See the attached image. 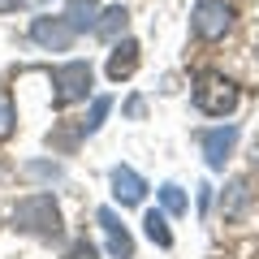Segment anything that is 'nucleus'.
I'll list each match as a JSON object with an SVG mask.
<instances>
[{
	"instance_id": "obj_2",
	"label": "nucleus",
	"mask_w": 259,
	"mask_h": 259,
	"mask_svg": "<svg viewBox=\"0 0 259 259\" xmlns=\"http://www.w3.org/2000/svg\"><path fill=\"white\" fill-rule=\"evenodd\" d=\"M238 87L229 82V78H221V74H207V78H199V87H194V108L199 112H207V117H229L233 108H238Z\"/></svg>"
},
{
	"instance_id": "obj_16",
	"label": "nucleus",
	"mask_w": 259,
	"mask_h": 259,
	"mask_svg": "<svg viewBox=\"0 0 259 259\" xmlns=\"http://www.w3.org/2000/svg\"><path fill=\"white\" fill-rule=\"evenodd\" d=\"M13 121H18V112H13V100H9V91L0 87V139H9V134H13Z\"/></svg>"
},
{
	"instance_id": "obj_8",
	"label": "nucleus",
	"mask_w": 259,
	"mask_h": 259,
	"mask_svg": "<svg viewBox=\"0 0 259 259\" xmlns=\"http://www.w3.org/2000/svg\"><path fill=\"white\" fill-rule=\"evenodd\" d=\"M95 221H100V229L108 233V255H112V259H134V238H130V229L117 221L112 207H100Z\"/></svg>"
},
{
	"instance_id": "obj_14",
	"label": "nucleus",
	"mask_w": 259,
	"mask_h": 259,
	"mask_svg": "<svg viewBox=\"0 0 259 259\" xmlns=\"http://www.w3.org/2000/svg\"><path fill=\"white\" fill-rule=\"evenodd\" d=\"M160 207H164L168 216H182L186 207H190V199H186V190L177 182H164V186H160Z\"/></svg>"
},
{
	"instance_id": "obj_17",
	"label": "nucleus",
	"mask_w": 259,
	"mask_h": 259,
	"mask_svg": "<svg viewBox=\"0 0 259 259\" xmlns=\"http://www.w3.org/2000/svg\"><path fill=\"white\" fill-rule=\"evenodd\" d=\"M26 177H44V182H61V168H56V164H44V160H30V164H26Z\"/></svg>"
},
{
	"instance_id": "obj_7",
	"label": "nucleus",
	"mask_w": 259,
	"mask_h": 259,
	"mask_svg": "<svg viewBox=\"0 0 259 259\" xmlns=\"http://www.w3.org/2000/svg\"><path fill=\"white\" fill-rule=\"evenodd\" d=\"M108 182H112V199H117L121 207H134V203L147 199V182H143L130 164H117V168L108 173Z\"/></svg>"
},
{
	"instance_id": "obj_12",
	"label": "nucleus",
	"mask_w": 259,
	"mask_h": 259,
	"mask_svg": "<svg viewBox=\"0 0 259 259\" xmlns=\"http://www.w3.org/2000/svg\"><path fill=\"white\" fill-rule=\"evenodd\" d=\"M246 199H250L246 182H229V186H225V194H221V216H225V221H229V216H238L242 207H246Z\"/></svg>"
},
{
	"instance_id": "obj_18",
	"label": "nucleus",
	"mask_w": 259,
	"mask_h": 259,
	"mask_svg": "<svg viewBox=\"0 0 259 259\" xmlns=\"http://www.w3.org/2000/svg\"><path fill=\"white\" fill-rule=\"evenodd\" d=\"M65 259H100V250H95V246H91V242H87V238H78L74 246L65 250Z\"/></svg>"
},
{
	"instance_id": "obj_9",
	"label": "nucleus",
	"mask_w": 259,
	"mask_h": 259,
	"mask_svg": "<svg viewBox=\"0 0 259 259\" xmlns=\"http://www.w3.org/2000/svg\"><path fill=\"white\" fill-rule=\"evenodd\" d=\"M134 69H139V44H134V39H121V44L112 48V56H108V78L121 82V78H130Z\"/></svg>"
},
{
	"instance_id": "obj_1",
	"label": "nucleus",
	"mask_w": 259,
	"mask_h": 259,
	"mask_svg": "<svg viewBox=\"0 0 259 259\" xmlns=\"http://www.w3.org/2000/svg\"><path fill=\"white\" fill-rule=\"evenodd\" d=\"M9 221H13L18 233H30V238H44V242L61 238V229H65L61 207H56L52 194H26V199H18Z\"/></svg>"
},
{
	"instance_id": "obj_6",
	"label": "nucleus",
	"mask_w": 259,
	"mask_h": 259,
	"mask_svg": "<svg viewBox=\"0 0 259 259\" xmlns=\"http://www.w3.org/2000/svg\"><path fill=\"white\" fill-rule=\"evenodd\" d=\"M203 156H207V168H216L221 173L225 164H229L233 147H238V125H216V130H203Z\"/></svg>"
},
{
	"instance_id": "obj_19",
	"label": "nucleus",
	"mask_w": 259,
	"mask_h": 259,
	"mask_svg": "<svg viewBox=\"0 0 259 259\" xmlns=\"http://www.w3.org/2000/svg\"><path fill=\"white\" fill-rule=\"evenodd\" d=\"M18 5H26V0H0V13H9V9H18Z\"/></svg>"
},
{
	"instance_id": "obj_11",
	"label": "nucleus",
	"mask_w": 259,
	"mask_h": 259,
	"mask_svg": "<svg viewBox=\"0 0 259 259\" xmlns=\"http://www.w3.org/2000/svg\"><path fill=\"white\" fill-rule=\"evenodd\" d=\"M95 18H100V0H69L65 5V22L74 30H95Z\"/></svg>"
},
{
	"instance_id": "obj_10",
	"label": "nucleus",
	"mask_w": 259,
	"mask_h": 259,
	"mask_svg": "<svg viewBox=\"0 0 259 259\" xmlns=\"http://www.w3.org/2000/svg\"><path fill=\"white\" fill-rule=\"evenodd\" d=\"M125 26H130L125 5H108V9H100V18H95V35L108 39V44H117V35H125Z\"/></svg>"
},
{
	"instance_id": "obj_5",
	"label": "nucleus",
	"mask_w": 259,
	"mask_h": 259,
	"mask_svg": "<svg viewBox=\"0 0 259 259\" xmlns=\"http://www.w3.org/2000/svg\"><path fill=\"white\" fill-rule=\"evenodd\" d=\"M74 35L78 30L65 22V13L61 18H35L30 22V39H35L39 48H48V52H69V48H74Z\"/></svg>"
},
{
	"instance_id": "obj_3",
	"label": "nucleus",
	"mask_w": 259,
	"mask_h": 259,
	"mask_svg": "<svg viewBox=\"0 0 259 259\" xmlns=\"http://www.w3.org/2000/svg\"><path fill=\"white\" fill-rule=\"evenodd\" d=\"M52 82H56V108L87 100V95H91V61H65V65H56Z\"/></svg>"
},
{
	"instance_id": "obj_15",
	"label": "nucleus",
	"mask_w": 259,
	"mask_h": 259,
	"mask_svg": "<svg viewBox=\"0 0 259 259\" xmlns=\"http://www.w3.org/2000/svg\"><path fill=\"white\" fill-rule=\"evenodd\" d=\"M108 108H112V100H108V95H95L91 112H87V121H82V134H95V130L104 125V117H108Z\"/></svg>"
},
{
	"instance_id": "obj_4",
	"label": "nucleus",
	"mask_w": 259,
	"mask_h": 259,
	"mask_svg": "<svg viewBox=\"0 0 259 259\" xmlns=\"http://www.w3.org/2000/svg\"><path fill=\"white\" fill-rule=\"evenodd\" d=\"M190 26L199 39H225L233 26V9L225 5V0H199L190 13Z\"/></svg>"
},
{
	"instance_id": "obj_13",
	"label": "nucleus",
	"mask_w": 259,
	"mask_h": 259,
	"mask_svg": "<svg viewBox=\"0 0 259 259\" xmlns=\"http://www.w3.org/2000/svg\"><path fill=\"white\" fill-rule=\"evenodd\" d=\"M143 229H147V238L156 242L160 250H168V246H173V229H168L164 212H147V216H143Z\"/></svg>"
}]
</instances>
